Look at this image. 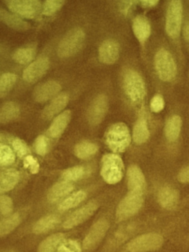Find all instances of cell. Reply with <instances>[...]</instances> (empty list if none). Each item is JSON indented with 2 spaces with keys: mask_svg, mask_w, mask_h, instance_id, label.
<instances>
[{
  "mask_svg": "<svg viewBox=\"0 0 189 252\" xmlns=\"http://www.w3.org/2000/svg\"><path fill=\"white\" fill-rule=\"evenodd\" d=\"M62 0H47L42 5V14L47 17L53 15L64 5Z\"/></svg>",
  "mask_w": 189,
  "mask_h": 252,
  "instance_id": "d590c367",
  "label": "cell"
},
{
  "mask_svg": "<svg viewBox=\"0 0 189 252\" xmlns=\"http://www.w3.org/2000/svg\"><path fill=\"white\" fill-rule=\"evenodd\" d=\"M139 3L142 5L143 8H152V7L156 6L159 2L157 0H146V1H140Z\"/></svg>",
  "mask_w": 189,
  "mask_h": 252,
  "instance_id": "f6af8a7d",
  "label": "cell"
},
{
  "mask_svg": "<svg viewBox=\"0 0 189 252\" xmlns=\"http://www.w3.org/2000/svg\"><path fill=\"white\" fill-rule=\"evenodd\" d=\"M17 76L12 73H6L0 76V95H5L13 88Z\"/></svg>",
  "mask_w": 189,
  "mask_h": 252,
  "instance_id": "836d02e7",
  "label": "cell"
},
{
  "mask_svg": "<svg viewBox=\"0 0 189 252\" xmlns=\"http://www.w3.org/2000/svg\"><path fill=\"white\" fill-rule=\"evenodd\" d=\"M49 149V141L44 135L37 137L34 142V150L39 156H44L47 154Z\"/></svg>",
  "mask_w": 189,
  "mask_h": 252,
  "instance_id": "8d00e7d4",
  "label": "cell"
},
{
  "mask_svg": "<svg viewBox=\"0 0 189 252\" xmlns=\"http://www.w3.org/2000/svg\"><path fill=\"white\" fill-rule=\"evenodd\" d=\"M12 147H13V150L19 158H25L28 156V154H29V147L23 140L19 139V138H16V139L13 140V143H12Z\"/></svg>",
  "mask_w": 189,
  "mask_h": 252,
  "instance_id": "ab89813d",
  "label": "cell"
},
{
  "mask_svg": "<svg viewBox=\"0 0 189 252\" xmlns=\"http://www.w3.org/2000/svg\"><path fill=\"white\" fill-rule=\"evenodd\" d=\"M36 50L34 46H26L19 48L13 54V59L20 64H29L35 59Z\"/></svg>",
  "mask_w": 189,
  "mask_h": 252,
  "instance_id": "f1b7e54d",
  "label": "cell"
},
{
  "mask_svg": "<svg viewBox=\"0 0 189 252\" xmlns=\"http://www.w3.org/2000/svg\"><path fill=\"white\" fill-rule=\"evenodd\" d=\"M150 132L148 127L147 122L143 118H140L136 122L133 128L132 138L135 144L140 145L149 140Z\"/></svg>",
  "mask_w": 189,
  "mask_h": 252,
  "instance_id": "d4e9b609",
  "label": "cell"
},
{
  "mask_svg": "<svg viewBox=\"0 0 189 252\" xmlns=\"http://www.w3.org/2000/svg\"><path fill=\"white\" fill-rule=\"evenodd\" d=\"M183 21V5L179 0H174L168 4L165 17V32L171 38L178 37Z\"/></svg>",
  "mask_w": 189,
  "mask_h": 252,
  "instance_id": "8992f818",
  "label": "cell"
},
{
  "mask_svg": "<svg viewBox=\"0 0 189 252\" xmlns=\"http://www.w3.org/2000/svg\"><path fill=\"white\" fill-rule=\"evenodd\" d=\"M98 151L97 144L90 141H83L75 145L74 148V153L78 158H90Z\"/></svg>",
  "mask_w": 189,
  "mask_h": 252,
  "instance_id": "83f0119b",
  "label": "cell"
},
{
  "mask_svg": "<svg viewBox=\"0 0 189 252\" xmlns=\"http://www.w3.org/2000/svg\"><path fill=\"white\" fill-rule=\"evenodd\" d=\"M137 3V2H136V1H123V2H120V11L124 15H126L131 11L134 5H136Z\"/></svg>",
  "mask_w": 189,
  "mask_h": 252,
  "instance_id": "7bdbcfd3",
  "label": "cell"
},
{
  "mask_svg": "<svg viewBox=\"0 0 189 252\" xmlns=\"http://www.w3.org/2000/svg\"><path fill=\"white\" fill-rule=\"evenodd\" d=\"M87 173L88 171L85 167L76 166L63 171L62 177L63 181L71 182V181H76L82 179L85 175H87Z\"/></svg>",
  "mask_w": 189,
  "mask_h": 252,
  "instance_id": "d6a6232c",
  "label": "cell"
},
{
  "mask_svg": "<svg viewBox=\"0 0 189 252\" xmlns=\"http://www.w3.org/2000/svg\"><path fill=\"white\" fill-rule=\"evenodd\" d=\"M155 65L157 73L163 82H171L177 75V65L171 53L161 49L155 57Z\"/></svg>",
  "mask_w": 189,
  "mask_h": 252,
  "instance_id": "5b68a950",
  "label": "cell"
},
{
  "mask_svg": "<svg viewBox=\"0 0 189 252\" xmlns=\"http://www.w3.org/2000/svg\"><path fill=\"white\" fill-rule=\"evenodd\" d=\"M19 172L8 169L0 172V194L13 189L19 182Z\"/></svg>",
  "mask_w": 189,
  "mask_h": 252,
  "instance_id": "7402d4cb",
  "label": "cell"
},
{
  "mask_svg": "<svg viewBox=\"0 0 189 252\" xmlns=\"http://www.w3.org/2000/svg\"><path fill=\"white\" fill-rule=\"evenodd\" d=\"M13 200L7 195L0 196V215L8 216L13 212Z\"/></svg>",
  "mask_w": 189,
  "mask_h": 252,
  "instance_id": "74e56055",
  "label": "cell"
},
{
  "mask_svg": "<svg viewBox=\"0 0 189 252\" xmlns=\"http://www.w3.org/2000/svg\"><path fill=\"white\" fill-rule=\"evenodd\" d=\"M165 107V101L163 97L159 94H157L151 100L150 108L154 113H159Z\"/></svg>",
  "mask_w": 189,
  "mask_h": 252,
  "instance_id": "b9f144b4",
  "label": "cell"
},
{
  "mask_svg": "<svg viewBox=\"0 0 189 252\" xmlns=\"http://www.w3.org/2000/svg\"><path fill=\"white\" fill-rule=\"evenodd\" d=\"M163 243L160 234L149 233L136 237L127 245L126 249L130 252H146L159 249Z\"/></svg>",
  "mask_w": 189,
  "mask_h": 252,
  "instance_id": "9c48e42d",
  "label": "cell"
},
{
  "mask_svg": "<svg viewBox=\"0 0 189 252\" xmlns=\"http://www.w3.org/2000/svg\"><path fill=\"white\" fill-rule=\"evenodd\" d=\"M69 101V96L67 94H59L55 97L50 104L43 110L42 116L44 119L50 120L52 118L60 114L62 110L66 107Z\"/></svg>",
  "mask_w": 189,
  "mask_h": 252,
  "instance_id": "ac0fdd59",
  "label": "cell"
},
{
  "mask_svg": "<svg viewBox=\"0 0 189 252\" xmlns=\"http://www.w3.org/2000/svg\"><path fill=\"white\" fill-rule=\"evenodd\" d=\"M109 101L107 96L104 94L97 95L89 107L87 113L89 123L93 126L100 125L107 113Z\"/></svg>",
  "mask_w": 189,
  "mask_h": 252,
  "instance_id": "30bf717a",
  "label": "cell"
},
{
  "mask_svg": "<svg viewBox=\"0 0 189 252\" xmlns=\"http://www.w3.org/2000/svg\"><path fill=\"white\" fill-rule=\"evenodd\" d=\"M14 153L12 149L5 144H0V166H7L14 163Z\"/></svg>",
  "mask_w": 189,
  "mask_h": 252,
  "instance_id": "e575fe53",
  "label": "cell"
},
{
  "mask_svg": "<svg viewBox=\"0 0 189 252\" xmlns=\"http://www.w3.org/2000/svg\"><path fill=\"white\" fill-rule=\"evenodd\" d=\"M183 35H184L185 39H186L188 42H189V24H188L187 26L184 28Z\"/></svg>",
  "mask_w": 189,
  "mask_h": 252,
  "instance_id": "bcb514c9",
  "label": "cell"
},
{
  "mask_svg": "<svg viewBox=\"0 0 189 252\" xmlns=\"http://www.w3.org/2000/svg\"><path fill=\"white\" fill-rule=\"evenodd\" d=\"M62 90V86L56 81H48L35 88L33 96L35 101L44 103L57 96Z\"/></svg>",
  "mask_w": 189,
  "mask_h": 252,
  "instance_id": "9a60e30c",
  "label": "cell"
},
{
  "mask_svg": "<svg viewBox=\"0 0 189 252\" xmlns=\"http://www.w3.org/2000/svg\"><path fill=\"white\" fill-rule=\"evenodd\" d=\"M143 193L128 191L124 198L120 202L116 210L118 221L124 220L134 216L143 206Z\"/></svg>",
  "mask_w": 189,
  "mask_h": 252,
  "instance_id": "52a82bcc",
  "label": "cell"
},
{
  "mask_svg": "<svg viewBox=\"0 0 189 252\" xmlns=\"http://www.w3.org/2000/svg\"><path fill=\"white\" fill-rule=\"evenodd\" d=\"M4 4L10 12L26 19L35 18L41 10V2L38 0H8Z\"/></svg>",
  "mask_w": 189,
  "mask_h": 252,
  "instance_id": "ba28073f",
  "label": "cell"
},
{
  "mask_svg": "<svg viewBox=\"0 0 189 252\" xmlns=\"http://www.w3.org/2000/svg\"><path fill=\"white\" fill-rule=\"evenodd\" d=\"M73 189L74 186L72 183L61 181L52 187L47 194V199L50 203H55L70 193Z\"/></svg>",
  "mask_w": 189,
  "mask_h": 252,
  "instance_id": "cb8c5ba5",
  "label": "cell"
},
{
  "mask_svg": "<svg viewBox=\"0 0 189 252\" xmlns=\"http://www.w3.org/2000/svg\"><path fill=\"white\" fill-rule=\"evenodd\" d=\"M64 238L62 233L52 234L43 240L38 246V252H55Z\"/></svg>",
  "mask_w": 189,
  "mask_h": 252,
  "instance_id": "f546056e",
  "label": "cell"
},
{
  "mask_svg": "<svg viewBox=\"0 0 189 252\" xmlns=\"http://www.w3.org/2000/svg\"><path fill=\"white\" fill-rule=\"evenodd\" d=\"M16 252V251L10 250V251H3V252Z\"/></svg>",
  "mask_w": 189,
  "mask_h": 252,
  "instance_id": "c3c4849f",
  "label": "cell"
},
{
  "mask_svg": "<svg viewBox=\"0 0 189 252\" xmlns=\"http://www.w3.org/2000/svg\"><path fill=\"white\" fill-rule=\"evenodd\" d=\"M59 218L55 215H46L40 218L32 227V231L36 234H43L53 229L59 223Z\"/></svg>",
  "mask_w": 189,
  "mask_h": 252,
  "instance_id": "4316f807",
  "label": "cell"
},
{
  "mask_svg": "<svg viewBox=\"0 0 189 252\" xmlns=\"http://www.w3.org/2000/svg\"><path fill=\"white\" fill-rule=\"evenodd\" d=\"M109 228L107 220L100 219L97 220L89 231L88 234L83 242V248L85 250L93 249L104 237Z\"/></svg>",
  "mask_w": 189,
  "mask_h": 252,
  "instance_id": "7c38bea8",
  "label": "cell"
},
{
  "mask_svg": "<svg viewBox=\"0 0 189 252\" xmlns=\"http://www.w3.org/2000/svg\"><path fill=\"white\" fill-rule=\"evenodd\" d=\"M0 22L19 32H25L31 28L29 23L22 20L13 13L7 12L4 10L0 9Z\"/></svg>",
  "mask_w": 189,
  "mask_h": 252,
  "instance_id": "44dd1931",
  "label": "cell"
},
{
  "mask_svg": "<svg viewBox=\"0 0 189 252\" xmlns=\"http://www.w3.org/2000/svg\"><path fill=\"white\" fill-rule=\"evenodd\" d=\"M127 181L128 188L131 192L143 193L146 187V179L141 169L136 166L131 165L127 171Z\"/></svg>",
  "mask_w": 189,
  "mask_h": 252,
  "instance_id": "2e32d148",
  "label": "cell"
},
{
  "mask_svg": "<svg viewBox=\"0 0 189 252\" xmlns=\"http://www.w3.org/2000/svg\"><path fill=\"white\" fill-rule=\"evenodd\" d=\"M124 164L122 159L116 154L104 155L100 163V175L109 184L120 182L124 176Z\"/></svg>",
  "mask_w": 189,
  "mask_h": 252,
  "instance_id": "3957f363",
  "label": "cell"
},
{
  "mask_svg": "<svg viewBox=\"0 0 189 252\" xmlns=\"http://www.w3.org/2000/svg\"><path fill=\"white\" fill-rule=\"evenodd\" d=\"M23 164L26 169H29L31 173L37 174L39 172V163L33 156H29V155L26 156L24 158Z\"/></svg>",
  "mask_w": 189,
  "mask_h": 252,
  "instance_id": "60d3db41",
  "label": "cell"
},
{
  "mask_svg": "<svg viewBox=\"0 0 189 252\" xmlns=\"http://www.w3.org/2000/svg\"><path fill=\"white\" fill-rule=\"evenodd\" d=\"M86 197H87V194H86L85 191H76V192L73 193L69 197H66L65 200H63L59 205V209L62 212L69 210V209H72V208L79 205L81 202L85 200Z\"/></svg>",
  "mask_w": 189,
  "mask_h": 252,
  "instance_id": "1f68e13d",
  "label": "cell"
},
{
  "mask_svg": "<svg viewBox=\"0 0 189 252\" xmlns=\"http://www.w3.org/2000/svg\"><path fill=\"white\" fill-rule=\"evenodd\" d=\"M20 107L17 103L10 101L0 108V123L7 124L17 119L20 115Z\"/></svg>",
  "mask_w": 189,
  "mask_h": 252,
  "instance_id": "484cf974",
  "label": "cell"
},
{
  "mask_svg": "<svg viewBox=\"0 0 189 252\" xmlns=\"http://www.w3.org/2000/svg\"><path fill=\"white\" fill-rule=\"evenodd\" d=\"M97 207V203L94 200L89 202L66 218L63 223V228L65 229H69L85 222L96 212Z\"/></svg>",
  "mask_w": 189,
  "mask_h": 252,
  "instance_id": "8fae6325",
  "label": "cell"
},
{
  "mask_svg": "<svg viewBox=\"0 0 189 252\" xmlns=\"http://www.w3.org/2000/svg\"><path fill=\"white\" fill-rule=\"evenodd\" d=\"M120 45L114 39L105 40L98 50V59L104 64H112L119 59Z\"/></svg>",
  "mask_w": 189,
  "mask_h": 252,
  "instance_id": "5bb4252c",
  "label": "cell"
},
{
  "mask_svg": "<svg viewBox=\"0 0 189 252\" xmlns=\"http://www.w3.org/2000/svg\"><path fill=\"white\" fill-rule=\"evenodd\" d=\"M71 116H72V113L69 110H65L58 115L53 119L50 127L47 129V134L49 136L53 138H58L62 136L70 122Z\"/></svg>",
  "mask_w": 189,
  "mask_h": 252,
  "instance_id": "e0dca14e",
  "label": "cell"
},
{
  "mask_svg": "<svg viewBox=\"0 0 189 252\" xmlns=\"http://www.w3.org/2000/svg\"><path fill=\"white\" fill-rule=\"evenodd\" d=\"M178 180L182 183H189V166L180 171L178 175Z\"/></svg>",
  "mask_w": 189,
  "mask_h": 252,
  "instance_id": "ee69618b",
  "label": "cell"
},
{
  "mask_svg": "<svg viewBox=\"0 0 189 252\" xmlns=\"http://www.w3.org/2000/svg\"><path fill=\"white\" fill-rule=\"evenodd\" d=\"M132 31L137 40L140 43H144L150 36L152 29L147 18L139 15L133 20Z\"/></svg>",
  "mask_w": 189,
  "mask_h": 252,
  "instance_id": "d6986e66",
  "label": "cell"
},
{
  "mask_svg": "<svg viewBox=\"0 0 189 252\" xmlns=\"http://www.w3.org/2000/svg\"><path fill=\"white\" fill-rule=\"evenodd\" d=\"M85 38L83 29L76 28L69 31L59 42L57 49L59 57L66 59L76 54L81 50Z\"/></svg>",
  "mask_w": 189,
  "mask_h": 252,
  "instance_id": "277c9868",
  "label": "cell"
},
{
  "mask_svg": "<svg viewBox=\"0 0 189 252\" xmlns=\"http://www.w3.org/2000/svg\"><path fill=\"white\" fill-rule=\"evenodd\" d=\"M50 61L47 57H41L31 63L24 70L22 77L28 83H32L41 79L48 70Z\"/></svg>",
  "mask_w": 189,
  "mask_h": 252,
  "instance_id": "4fadbf2b",
  "label": "cell"
},
{
  "mask_svg": "<svg viewBox=\"0 0 189 252\" xmlns=\"http://www.w3.org/2000/svg\"><path fill=\"white\" fill-rule=\"evenodd\" d=\"M56 252H81V247L75 240H67L61 243Z\"/></svg>",
  "mask_w": 189,
  "mask_h": 252,
  "instance_id": "f35d334b",
  "label": "cell"
},
{
  "mask_svg": "<svg viewBox=\"0 0 189 252\" xmlns=\"http://www.w3.org/2000/svg\"><path fill=\"white\" fill-rule=\"evenodd\" d=\"M3 140H4V135H1V134H0V141H2Z\"/></svg>",
  "mask_w": 189,
  "mask_h": 252,
  "instance_id": "7dc6e473",
  "label": "cell"
},
{
  "mask_svg": "<svg viewBox=\"0 0 189 252\" xmlns=\"http://www.w3.org/2000/svg\"><path fill=\"white\" fill-rule=\"evenodd\" d=\"M158 200L161 206L165 209H174L178 203V191L173 187L165 186L159 189L158 193Z\"/></svg>",
  "mask_w": 189,
  "mask_h": 252,
  "instance_id": "ffe728a7",
  "label": "cell"
},
{
  "mask_svg": "<svg viewBox=\"0 0 189 252\" xmlns=\"http://www.w3.org/2000/svg\"><path fill=\"white\" fill-rule=\"evenodd\" d=\"M105 143L113 153H124L131 143V135L126 125L122 122L111 125L104 134Z\"/></svg>",
  "mask_w": 189,
  "mask_h": 252,
  "instance_id": "6da1fadb",
  "label": "cell"
},
{
  "mask_svg": "<svg viewBox=\"0 0 189 252\" xmlns=\"http://www.w3.org/2000/svg\"><path fill=\"white\" fill-rule=\"evenodd\" d=\"M124 92L128 99L134 104H140L146 96V85L142 76L134 70H128L123 78Z\"/></svg>",
  "mask_w": 189,
  "mask_h": 252,
  "instance_id": "7a4b0ae2",
  "label": "cell"
},
{
  "mask_svg": "<svg viewBox=\"0 0 189 252\" xmlns=\"http://www.w3.org/2000/svg\"><path fill=\"white\" fill-rule=\"evenodd\" d=\"M182 125L183 122L180 116L177 115L171 116L167 120L165 123L164 132H165V136L168 141L171 142L177 141L181 132Z\"/></svg>",
  "mask_w": 189,
  "mask_h": 252,
  "instance_id": "603a6c76",
  "label": "cell"
},
{
  "mask_svg": "<svg viewBox=\"0 0 189 252\" xmlns=\"http://www.w3.org/2000/svg\"><path fill=\"white\" fill-rule=\"evenodd\" d=\"M22 222V218L18 213L13 214L0 220V237L7 235L16 229Z\"/></svg>",
  "mask_w": 189,
  "mask_h": 252,
  "instance_id": "4dcf8cb0",
  "label": "cell"
}]
</instances>
